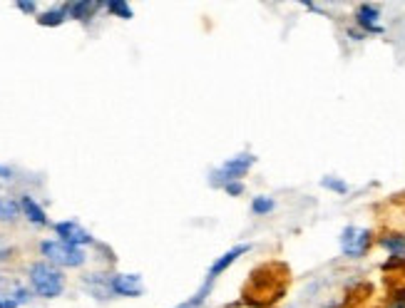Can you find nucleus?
Returning <instances> with one entry per match:
<instances>
[{"mask_svg": "<svg viewBox=\"0 0 405 308\" xmlns=\"http://www.w3.org/2000/svg\"><path fill=\"white\" fill-rule=\"evenodd\" d=\"M291 271L284 261L259 264L241 286V304L249 308H271L286 296Z\"/></svg>", "mask_w": 405, "mask_h": 308, "instance_id": "1", "label": "nucleus"}, {"mask_svg": "<svg viewBox=\"0 0 405 308\" xmlns=\"http://www.w3.org/2000/svg\"><path fill=\"white\" fill-rule=\"evenodd\" d=\"M28 279L33 291L43 299H58L65 289V276L60 274L58 266L48 264V261H38V264L30 266Z\"/></svg>", "mask_w": 405, "mask_h": 308, "instance_id": "2", "label": "nucleus"}, {"mask_svg": "<svg viewBox=\"0 0 405 308\" xmlns=\"http://www.w3.org/2000/svg\"><path fill=\"white\" fill-rule=\"evenodd\" d=\"M40 252L48 259V264L53 266H65V269H77V266L85 264V252L80 247H70V244L60 242V239H50V242L40 244Z\"/></svg>", "mask_w": 405, "mask_h": 308, "instance_id": "3", "label": "nucleus"}, {"mask_svg": "<svg viewBox=\"0 0 405 308\" xmlns=\"http://www.w3.org/2000/svg\"><path fill=\"white\" fill-rule=\"evenodd\" d=\"M256 164V157L249 154V152H241L236 157H229V159L224 162V164L216 167L214 177H211V184L214 187H221L226 184V182H241L244 177L249 174V169Z\"/></svg>", "mask_w": 405, "mask_h": 308, "instance_id": "4", "label": "nucleus"}, {"mask_svg": "<svg viewBox=\"0 0 405 308\" xmlns=\"http://www.w3.org/2000/svg\"><path fill=\"white\" fill-rule=\"evenodd\" d=\"M373 247V232L363 227H346L341 232V252L348 259H361L371 252Z\"/></svg>", "mask_w": 405, "mask_h": 308, "instance_id": "5", "label": "nucleus"}, {"mask_svg": "<svg viewBox=\"0 0 405 308\" xmlns=\"http://www.w3.org/2000/svg\"><path fill=\"white\" fill-rule=\"evenodd\" d=\"M55 234L60 237V242L70 244V247H85V244H92V234L87 229H82L77 222H58L55 224Z\"/></svg>", "mask_w": 405, "mask_h": 308, "instance_id": "6", "label": "nucleus"}, {"mask_svg": "<svg viewBox=\"0 0 405 308\" xmlns=\"http://www.w3.org/2000/svg\"><path fill=\"white\" fill-rule=\"evenodd\" d=\"M110 289H112V294H117V296L137 299V296H142L144 284H142V276L139 274H115V276H110Z\"/></svg>", "mask_w": 405, "mask_h": 308, "instance_id": "7", "label": "nucleus"}, {"mask_svg": "<svg viewBox=\"0 0 405 308\" xmlns=\"http://www.w3.org/2000/svg\"><path fill=\"white\" fill-rule=\"evenodd\" d=\"M378 20H381V10H378V5L361 3L356 8V25L363 30V33H368V35L383 33V28H381V23H378Z\"/></svg>", "mask_w": 405, "mask_h": 308, "instance_id": "8", "label": "nucleus"}, {"mask_svg": "<svg viewBox=\"0 0 405 308\" xmlns=\"http://www.w3.org/2000/svg\"><path fill=\"white\" fill-rule=\"evenodd\" d=\"M100 8H105V3H95V0H77V3L62 5V10H65L67 18L80 20V23H90Z\"/></svg>", "mask_w": 405, "mask_h": 308, "instance_id": "9", "label": "nucleus"}, {"mask_svg": "<svg viewBox=\"0 0 405 308\" xmlns=\"http://www.w3.org/2000/svg\"><path fill=\"white\" fill-rule=\"evenodd\" d=\"M249 252H251V247H249V244H239V247L229 249V252L221 254V257L209 266V274H206V276H209V279H216V276H221L231 264H236V261L241 259L244 254H249Z\"/></svg>", "mask_w": 405, "mask_h": 308, "instance_id": "10", "label": "nucleus"}, {"mask_svg": "<svg viewBox=\"0 0 405 308\" xmlns=\"http://www.w3.org/2000/svg\"><path fill=\"white\" fill-rule=\"evenodd\" d=\"M20 212H23L25 217H28V222L35 224V227H48V214H45V209L40 207L33 197L25 194L23 199H20Z\"/></svg>", "mask_w": 405, "mask_h": 308, "instance_id": "11", "label": "nucleus"}, {"mask_svg": "<svg viewBox=\"0 0 405 308\" xmlns=\"http://www.w3.org/2000/svg\"><path fill=\"white\" fill-rule=\"evenodd\" d=\"M378 244H381L393 259H405V234H383V237L378 239Z\"/></svg>", "mask_w": 405, "mask_h": 308, "instance_id": "12", "label": "nucleus"}, {"mask_svg": "<svg viewBox=\"0 0 405 308\" xmlns=\"http://www.w3.org/2000/svg\"><path fill=\"white\" fill-rule=\"evenodd\" d=\"M85 286H87V289H90V294L95 296V299H100V301L110 299V294H112V289H110V279H107V276H102V274H92V276H87V279H85Z\"/></svg>", "mask_w": 405, "mask_h": 308, "instance_id": "13", "label": "nucleus"}, {"mask_svg": "<svg viewBox=\"0 0 405 308\" xmlns=\"http://www.w3.org/2000/svg\"><path fill=\"white\" fill-rule=\"evenodd\" d=\"M20 217V202L0 197V222H15Z\"/></svg>", "mask_w": 405, "mask_h": 308, "instance_id": "14", "label": "nucleus"}, {"mask_svg": "<svg viewBox=\"0 0 405 308\" xmlns=\"http://www.w3.org/2000/svg\"><path fill=\"white\" fill-rule=\"evenodd\" d=\"M67 20L65 10L62 8H55V10H48V13L38 15V25H43V28H58Z\"/></svg>", "mask_w": 405, "mask_h": 308, "instance_id": "15", "label": "nucleus"}, {"mask_svg": "<svg viewBox=\"0 0 405 308\" xmlns=\"http://www.w3.org/2000/svg\"><path fill=\"white\" fill-rule=\"evenodd\" d=\"M274 209H276V202H274L271 197L259 194V197H254V199H251V214H254V217H266V214H271Z\"/></svg>", "mask_w": 405, "mask_h": 308, "instance_id": "16", "label": "nucleus"}, {"mask_svg": "<svg viewBox=\"0 0 405 308\" xmlns=\"http://www.w3.org/2000/svg\"><path fill=\"white\" fill-rule=\"evenodd\" d=\"M105 8L110 10L112 15H115V18H122V20H129L132 18V8H129L127 3H124V0H112V3H105Z\"/></svg>", "mask_w": 405, "mask_h": 308, "instance_id": "17", "label": "nucleus"}, {"mask_svg": "<svg viewBox=\"0 0 405 308\" xmlns=\"http://www.w3.org/2000/svg\"><path fill=\"white\" fill-rule=\"evenodd\" d=\"M321 187L336 192V194H348V192H351V187H348L344 179H339V177H324V179H321Z\"/></svg>", "mask_w": 405, "mask_h": 308, "instance_id": "18", "label": "nucleus"}, {"mask_svg": "<svg viewBox=\"0 0 405 308\" xmlns=\"http://www.w3.org/2000/svg\"><path fill=\"white\" fill-rule=\"evenodd\" d=\"M386 308H405V289H396L391 294V301H388Z\"/></svg>", "mask_w": 405, "mask_h": 308, "instance_id": "19", "label": "nucleus"}, {"mask_svg": "<svg viewBox=\"0 0 405 308\" xmlns=\"http://www.w3.org/2000/svg\"><path fill=\"white\" fill-rule=\"evenodd\" d=\"M219 189H224L229 197H241L244 194V182H226V184H221Z\"/></svg>", "mask_w": 405, "mask_h": 308, "instance_id": "20", "label": "nucleus"}, {"mask_svg": "<svg viewBox=\"0 0 405 308\" xmlns=\"http://www.w3.org/2000/svg\"><path fill=\"white\" fill-rule=\"evenodd\" d=\"M20 304L13 299V296H0V308H18Z\"/></svg>", "mask_w": 405, "mask_h": 308, "instance_id": "21", "label": "nucleus"}, {"mask_svg": "<svg viewBox=\"0 0 405 308\" xmlns=\"http://www.w3.org/2000/svg\"><path fill=\"white\" fill-rule=\"evenodd\" d=\"M15 8L23 10V13H28V15H33L35 10H38V5H35V3H15Z\"/></svg>", "mask_w": 405, "mask_h": 308, "instance_id": "22", "label": "nucleus"}, {"mask_svg": "<svg viewBox=\"0 0 405 308\" xmlns=\"http://www.w3.org/2000/svg\"><path fill=\"white\" fill-rule=\"evenodd\" d=\"M0 179H13V169L5 164H0Z\"/></svg>", "mask_w": 405, "mask_h": 308, "instance_id": "23", "label": "nucleus"}, {"mask_svg": "<svg viewBox=\"0 0 405 308\" xmlns=\"http://www.w3.org/2000/svg\"><path fill=\"white\" fill-rule=\"evenodd\" d=\"M174 308H191V306H189V301H184V304H179V306H174Z\"/></svg>", "mask_w": 405, "mask_h": 308, "instance_id": "24", "label": "nucleus"}]
</instances>
